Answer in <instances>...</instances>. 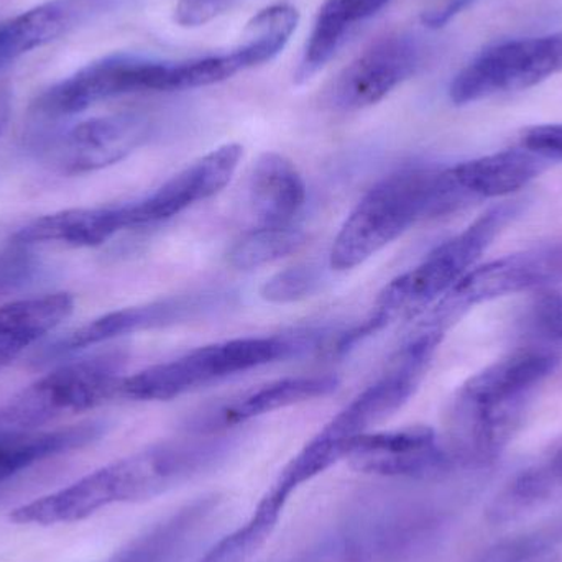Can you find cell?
Listing matches in <instances>:
<instances>
[{
  "mask_svg": "<svg viewBox=\"0 0 562 562\" xmlns=\"http://www.w3.org/2000/svg\"><path fill=\"white\" fill-rule=\"evenodd\" d=\"M127 356L109 350L59 367L0 405V438L32 435L63 416L119 396Z\"/></svg>",
  "mask_w": 562,
  "mask_h": 562,
  "instance_id": "obj_7",
  "label": "cell"
},
{
  "mask_svg": "<svg viewBox=\"0 0 562 562\" xmlns=\"http://www.w3.org/2000/svg\"><path fill=\"white\" fill-rule=\"evenodd\" d=\"M337 386L339 380L333 375L286 376L203 409L191 418L190 429L198 435L210 436L267 413L323 398L336 392Z\"/></svg>",
  "mask_w": 562,
  "mask_h": 562,
  "instance_id": "obj_19",
  "label": "cell"
},
{
  "mask_svg": "<svg viewBox=\"0 0 562 562\" xmlns=\"http://www.w3.org/2000/svg\"><path fill=\"white\" fill-rule=\"evenodd\" d=\"M122 0H45L0 22V72L111 12Z\"/></svg>",
  "mask_w": 562,
  "mask_h": 562,
  "instance_id": "obj_17",
  "label": "cell"
},
{
  "mask_svg": "<svg viewBox=\"0 0 562 562\" xmlns=\"http://www.w3.org/2000/svg\"><path fill=\"white\" fill-rule=\"evenodd\" d=\"M243 155L244 148L239 144L221 145L175 175L155 193L125 204L128 227L137 229L164 223L188 207L210 200L231 183Z\"/></svg>",
  "mask_w": 562,
  "mask_h": 562,
  "instance_id": "obj_14",
  "label": "cell"
},
{
  "mask_svg": "<svg viewBox=\"0 0 562 562\" xmlns=\"http://www.w3.org/2000/svg\"><path fill=\"white\" fill-rule=\"evenodd\" d=\"M544 170V160L525 150H505L442 168L441 184L449 214L471 203L524 190Z\"/></svg>",
  "mask_w": 562,
  "mask_h": 562,
  "instance_id": "obj_18",
  "label": "cell"
},
{
  "mask_svg": "<svg viewBox=\"0 0 562 562\" xmlns=\"http://www.w3.org/2000/svg\"><path fill=\"white\" fill-rule=\"evenodd\" d=\"M389 2L390 0H326L319 12L350 32L356 23L375 15Z\"/></svg>",
  "mask_w": 562,
  "mask_h": 562,
  "instance_id": "obj_31",
  "label": "cell"
},
{
  "mask_svg": "<svg viewBox=\"0 0 562 562\" xmlns=\"http://www.w3.org/2000/svg\"><path fill=\"white\" fill-rule=\"evenodd\" d=\"M154 122L140 112H115L45 132L35 148L46 167L61 175H85L111 167L147 144Z\"/></svg>",
  "mask_w": 562,
  "mask_h": 562,
  "instance_id": "obj_11",
  "label": "cell"
},
{
  "mask_svg": "<svg viewBox=\"0 0 562 562\" xmlns=\"http://www.w3.org/2000/svg\"><path fill=\"white\" fill-rule=\"evenodd\" d=\"M173 63L117 53L82 66L36 95L33 119L52 124L89 111L101 102L138 92H170Z\"/></svg>",
  "mask_w": 562,
  "mask_h": 562,
  "instance_id": "obj_8",
  "label": "cell"
},
{
  "mask_svg": "<svg viewBox=\"0 0 562 562\" xmlns=\"http://www.w3.org/2000/svg\"><path fill=\"white\" fill-rule=\"evenodd\" d=\"M422 525L415 510L383 508L344 525L301 562H398L418 540Z\"/></svg>",
  "mask_w": 562,
  "mask_h": 562,
  "instance_id": "obj_16",
  "label": "cell"
},
{
  "mask_svg": "<svg viewBox=\"0 0 562 562\" xmlns=\"http://www.w3.org/2000/svg\"><path fill=\"white\" fill-rule=\"evenodd\" d=\"M560 362L550 350H527L471 376L449 415L452 461L479 465L501 456L520 428L531 396Z\"/></svg>",
  "mask_w": 562,
  "mask_h": 562,
  "instance_id": "obj_2",
  "label": "cell"
},
{
  "mask_svg": "<svg viewBox=\"0 0 562 562\" xmlns=\"http://www.w3.org/2000/svg\"><path fill=\"white\" fill-rule=\"evenodd\" d=\"M524 148L544 161H562V125H537L521 137Z\"/></svg>",
  "mask_w": 562,
  "mask_h": 562,
  "instance_id": "obj_33",
  "label": "cell"
},
{
  "mask_svg": "<svg viewBox=\"0 0 562 562\" xmlns=\"http://www.w3.org/2000/svg\"><path fill=\"white\" fill-rule=\"evenodd\" d=\"M128 229L125 204L121 206L75 207L38 217L13 234L26 246L98 247Z\"/></svg>",
  "mask_w": 562,
  "mask_h": 562,
  "instance_id": "obj_20",
  "label": "cell"
},
{
  "mask_svg": "<svg viewBox=\"0 0 562 562\" xmlns=\"http://www.w3.org/2000/svg\"><path fill=\"white\" fill-rule=\"evenodd\" d=\"M324 334L296 330L279 336L240 337L198 347L170 362L125 376L119 396L135 402H168L201 386L317 349Z\"/></svg>",
  "mask_w": 562,
  "mask_h": 562,
  "instance_id": "obj_5",
  "label": "cell"
},
{
  "mask_svg": "<svg viewBox=\"0 0 562 562\" xmlns=\"http://www.w3.org/2000/svg\"><path fill=\"white\" fill-rule=\"evenodd\" d=\"M533 316L540 329L562 340V291L551 290L541 294L535 303Z\"/></svg>",
  "mask_w": 562,
  "mask_h": 562,
  "instance_id": "obj_34",
  "label": "cell"
},
{
  "mask_svg": "<svg viewBox=\"0 0 562 562\" xmlns=\"http://www.w3.org/2000/svg\"><path fill=\"white\" fill-rule=\"evenodd\" d=\"M438 170L402 168L376 181L344 221L330 247L329 266L339 272L356 269L419 221L431 220Z\"/></svg>",
  "mask_w": 562,
  "mask_h": 562,
  "instance_id": "obj_6",
  "label": "cell"
},
{
  "mask_svg": "<svg viewBox=\"0 0 562 562\" xmlns=\"http://www.w3.org/2000/svg\"><path fill=\"white\" fill-rule=\"evenodd\" d=\"M290 495L273 485L243 527L217 541L198 562H249L262 550L279 524Z\"/></svg>",
  "mask_w": 562,
  "mask_h": 562,
  "instance_id": "obj_26",
  "label": "cell"
},
{
  "mask_svg": "<svg viewBox=\"0 0 562 562\" xmlns=\"http://www.w3.org/2000/svg\"><path fill=\"white\" fill-rule=\"evenodd\" d=\"M229 448L223 438L160 442L15 508L10 520L43 527L75 524L109 505L150 501L210 471L226 458Z\"/></svg>",
  "mask_w": 562,
  "mask_h": 562,
  "instance_id": "obj_1",
  "label": "cell"
},
{
  "mask_svg": "<svg viewBox=\"0 0 562 562\" xmlns=\"http://www.w3.org/2000/svg\"><path fill=\"white\" fill-rule=\"evenodd\" d=\"M321 284V270L311 263H300L270 277L260 288V296L272 304L297 303L316 294Z\"/></svg>",
  "mask_w": 562,
  "mask_h": 562,
  "instance_id": "obj_29",
  "label": "cell"
},
{
  "mask_svg": "<svg viewBox=\"0 0 562 562\" xmlns=\"http://www.w3.org/2000/svg\"><path fill=\"white\" fill-rule=\"evenodd\" d=\"M438 350L429 337H412L386 372L337 413L283 469L277 487L293 494L297 487L346 459L350 445L370 428L398 412L418 390Z\"/></svg>",
  "mask_w": 562,
  "mask_h": 562,
  "instance_id": "obj_3",
  "label": "cell"
},
{
  "mask_svg": "<svg viewBox=\"0 0 562 562\" xmlns=\"http://www.w3.org/2000/svg\"><path fill=\"white\" fill-rule=\"evenodd\" d=\"M562 71V30L488 46L452 79L449 98L468 105L492 95L524 91Z\"/></svg>",
  "mask_w": 562,
  "mask_h": 562,
  "instance_id": "obj_10",
  "label": "cell"
},
{
  "mask_svg": "<svg viewBox=\"0 0 562 562\" xmlns=\"http://www.w3.org/2000/svg\"><path fill=\"white\" fill-rule=\"evenodd\" d=\"M422 61L423 46L415 36H385L342 69L330 88V102L340 111L370 108L412 78Z\"/></svg>",
  "mask_w": 562,
  "mask_h": 562,
  "instance_id": "obj_13",
  "label": "cell"
},
{
  "mask_svg": "<svg viewBox=\"0 0 562 562\" xmlns=\"http://www.w3.org/2000/svg\"><path fill=\"white\" fill-rule=\"evenodd\" d=\"M517 214V203L491 207L468 229L436 247L418 266L390 281L380 291L369 319L363 321L356 329L342 334L337 340L336 349L346 352L350 346L379 333L390 323L425 313L426 307H431L469 270L474 269L482 254Z\"/></svg>",
  "mask_w": 562,
  "mask_h": 562,
  "instance_id": "obj_4",
  "label": "cell"
},
{
  "mask_svg": "<svg viewBox=\"0 0 562 562\" xmlns=\"http://www.w3.org/2000/svg\"><path fill=\"white\" fill-rule=\"evenodd\" d=\"M237 2L240 0H178L175 20L188 29L206 25L211 20L233 9Z\"/></svg>",
  "mask_w": 562,
  "mask_h": 562,
  "instance_id": "obj_32",
  "label": "cell"
},
{
  "mask_svg": "<svg viewBox=\"0 0 562 562\" xmlns=\"http://www.w3.org/2000/svg\"><path fill=\"white\" fill-rule=\"evenodd\" d=\"M474 2L475 0H446L442 5L435 7V9L423 13L422 22L428 29H441V26L448 25L456 15L464 12Z\"/></svg>",
  "mask_w": 562,
  "mask_h": 562,
  "instance_id": "obj_35",
  "label": "cell"
},
{
  "mask_svg": "<svg viewBox=\"0 0 562 562\" xmlns=\"http://www.w3.org/2000/svg\"><path fill=\"white\" fill-rule=\"evenodd\" d=\"M217 507V498H200L135 538L105 562H180Z\"/></svg>",
  "mask_w": 562,
  "mask_h": 562,
  "instance_id": "obj_22",
  "label": "cell"
},
{
  "mask_svg": "<svg viewBox=\"0 0 562 562\" xmlns=\"http://www.w3.org/2000/svg\"><path fill=\"white\" fill-rule=\"evenodd\" d=\"M346 459L363 474L406 479L431 477L454 462L428 426L366 432L350 445Z\"/></svg>",
  "mask_w": 562,
  "mask_h": 562,
  "instance_id": "obj_15",
  "label": "cell"
},
{
  "mask_svg": "<svg viewBox=\"0 0 562 562\" xmlns=\"http://www.w3.org/2000/svg\"><path fill=\"white\" fill-rule=\"evenodd\" d=\"M243 71L234 53L203 56L190 61L173 63L170 75V91L204 88L233 78Z\"/></svg>",
  "mask_w": 562,
  "mask_h": 562,
  "instance_id": "obj_28",
  "label": "cell"
},
{
  "mask_svg": "<svg viewBox=\"0 0 562 562\" xmlns=\"http://www.w3.org/2000/svg\"><path fill=\"white\" fill-rule=\"evenodd\" d=\"M297 22L300 12L290 3H276L260 10L247 23L243 43L233 52L243 71L272 61L290 42Z\"/></svg>",
  "mask_w": 562,
  "mask_h": 562,
  "instance_id": "obj_25",
  "label": "cell"
},
{
  "mask_svg": "<svg viewBox=\"0 0 562 562\" xmlns=\"http://www.w3.org/2000/svg\"><path fill=\"white\" fill-rule=\"evenodd\" d=\"M40 263L32 247L12 239L0 250V296L32 283L38 276Z\"/></svg>",
  "mask_w": 562,
  "mask_h": 562,
  "instance_id": "obj_30",
  "label": "cell"
},
{
  "mask_svg": "<svg viewBox=\"0 0 562 562\" xmlns=\"http://www.w3.org/2000/svg\"><path fill=\"white\" fill-rule=\"evenodd\" d=\"M562 281V243L543 244L469 270L426 314L419 329L445 334L471 307Z\"/></svg>",
  "mask_w": 562,
  "mask_h": 562,
  "instance_id": "obj_9",
  "label": "cell"
},
{
  "mask_svg": "<svg viewBox=\"0 0 562 562\" xmlns=\"http://www.w3.org/2000/svg\"><path fill=\"white\" fill-rule=\"evenodd\" d=\"M257 227H288L306 203V183L293 161L277 151L260 155L249 183Z\"/></svg>",
  "mask_w": 562,
  "mask_h": 562,
  "instance_id": "obj_21",
  "label": "cell"
},
{
  "mask_svg": "<svg viewBox=\"0 0 562 562\" xmlns=\"http://www.w3.org/2000/svg\"><path fill=\"white\" fill-rule=\"evenodd\" d=\"M226 304V294L206 291V293L180 294V296L111 311L46 344L40 353H36L35 363H52L63 357L75 356L89 347L99 346L128 334L187 323V321L214 313Z\"/></svg>",
  "mask_w": 562,
  "mask_h": 562,
  "instance_id": "obj_12",
  "label": "cell"
},
{
  "mask_svg": "<svg viewBox=\"0 0 562 562\" xmlns=\"http://www.w3.org/2000/svg\"><path fill=\"white\" fill-rule=\"evenodd\" d=\"M10 112H12V92L9 88H0V134L9 124Z\"/></svg>",
  "mask_w": 562,
  "mask_h": 562,
  "instance_id": "obj_36",
  "label": "cell"
},
{
  "mask_svg": "<svg viewBox=\"0 0 562 562\" xmlns=\"http://www.w3.org/2000/svg\"><path fill=\"white\" fill-rule=\"evenodd\" d=\"M75 310L68 293L13 301L0 307V370L52 333Z\"/></svg>",
  "mask_w": 562,
  "mask_h": 562,
  "instance_id": "obj_23",
  "label": "cell"
},
{
  "mask_svg": "<svg viewBox=\"0 0 562 562\" xmlns=\"http://www.w3.org/2000/svg\"><path fill=\"white\" fill-rule=\"evenodd\" d=\"M105 432V423L88 422L55 431L0 438V484L32 465L85 448Z\"/></svg>",
  "mask_w": 562,
  "mask_h": 562,
  "instance_id": "obj_24",
  "label": "cell"
},
{
  "mask_svg": "<svg viewBox=\"0 0 562 562\" xmlns=\"http://www.w3.org/2000/svg\"><path fill=\"white\" fill-rule=\"evenodd\" d=\"M304 236L293 227H256L233 244L227 254L237 270H254L269 266L296 252Z\"/></svg>",
  "mask_w": 562,
  "mask_h": 562,
  "instance_id": "obj_27",
  "label": "cell"
}]
</instances>
